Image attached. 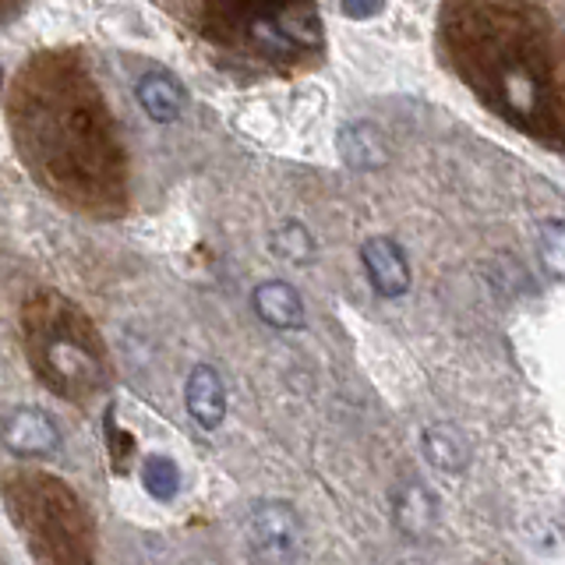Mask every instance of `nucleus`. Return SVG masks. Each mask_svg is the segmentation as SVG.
<instances>
[{"label":"nucleus","instance_id":"nucleus-1","mask_svg":"<svg viewBox=\"0 0 565 565\" xmlns=\"http://www.w3.org/2000/svg\"><path fill=\"white\" fill-rule=\"evenodd\" d=\"M247 552L255 565H300L305 562V520L282 499H265L247 512Z\"/></svg>","mask_w":565,"mask_h":565},{"label":"nucleus","instance_id":"nucleus-2","mask_svg":"<svg viewBox=\"0 0 565 565\" xmlns=\"http://www.w3.org/2000/svg\"><path fill=\"white\" fill-rule=\"evenodd\" d=\"M0 441L18 456H53L61 449V428L35 406H14L0 417Z\"/></svg>","mask_w":565,"mask_h":565},{"label":"nucleus","instance_id":"nucleus-3","mask_svg":"<svg viewBox=\"0 0 565 565\" xmlns=\"http://www.w3.org/2000/svg\"><path fill=\"white\" fill-rule=\"evenodd\" d=\"M361 262L379 297L396 300L411 290V262L393 237H367L361 244Z\"/></svg>","mask_w":565,"mask_h":565},{"label":"nucleus","instance_id":"nucleus-4","mask_svg":"<svg viewBox=\"0 0 565 565\" xmlns=\"http://www.w3.org/2000/svg\"><path fill=\"white\" fill-rule=\"evenodd\" d=\"M184 403H188L191 420L199 424L202 431H216L226 420V406H230L220 371L209 364H194L184 385Z\"/></svg>","mask_w":565,"mask_h":565},{"label":"nucleus","instance_id":"nucleus-5","mask_svg":"<svg viewBox=\"0 0 565 565\" xmlns=\"http://www.w3.org/2000/svg\"><path fill=\"white\" fill-rule=\"evenodd\" d=\"M252 308L265 326L279 332H297L305 329V300H300L297 287L287 279H265L252 294Z\"/></svg>","mask_w":565,"mask_h":565},{"label":"nucleus","instance_id":"nucleus-6","mask_svg":"<svg viewBox=\"0 0 565 565\" xmlns=\"http://www.w3.org/2000/svg\"><path fill=\"white\" fill-rule=\"evenodd\" d=\"M420 449H424V459L441 473H463L473 459L470 438L459 431L456 424H428L420 435Z\"/></svg>","mask_w":565,"mask_h":565},{"label":"nucleus","instance_id":"nucleus-7","mask_svg":"<svg viewBox=\"0 0 565 565\" xmlns=\"http://www.w3.org/2000/svg\"><path fill=\"white\" fill-rule=\"evenodd\" d=\"M138 106L146 110L156 124H173L184 114V88L167 71H149L135 85Z\"/></svg>","mask_w":565,"mask_h":565},{"label":"nucleus","instance_id":"nucleus-8","mask_svg":"<svg viewBox=\"0 0 565 565\" xmlns=\"http://www.w3.org/2000/svg\"><path fill=\"white\" fill-rule=\"evenodd\" d=\"M335 146H340V156L353 170H382L388 163L385 138L375 124H367V120H350L340 131V138H335Z\"/></svg>","mask_w":565,"mask_h":565},{"label":"nucleus","instance_id":"nucleus-9","mask_svg":"<svg viewBox=\"0 0 565 565\" xmlns=\"http://www.w3.org/2000/svg\"><path fill=\"white\" fill-rule=\"evenodd\" d=\"M393 509H396L399 530H403V534H411V537H424L435 526V520H438L435 494L424 488V484H417V481H411V484H406L396 494V505Z\"/></svg>","mask_w":565,"mask_h":565},{"label":"nucleus","instance_id":"nucleus-10","mask_svg":"<svg viewBox=\"0 0 565 565\" xmlns=\"http://www.w3.org/2000/svg\"><path fill=\"white\" fill-rule=\"evenodd\" d=\"M537 258L547 276L565 282V220L537 223Z\"/></svg>","mask_w":565,"mask_h":565},{"label":"nucleus","instance_id":"nucleus-11","mask_svg":"<svg viewBox=\"0 0 565 565\" xmlns=\"http://www.w3.org/2000/svg\"><path fill=\"white\" fill-rule=\"evenodd\" d=\"M141 488H146L156 502H170L181 491V467L170 456H149L141 463Z\"/></svg>","mask_w":565,"mask_h":565},{"label":"nucleus","instance_id":"nucleus-12","mask_svg":"<svg viewBox=\"0 0 565 565\" xmlns=\"http://www.w3.org/2000/svg\"><path fill=\"white\" fill-rule=\"evenodd\" d=\"M273 252L279 258H287L294 265H308L315 258V237L308 234V226L300 223H282L273 234Z\"/></svg>","mask_w":565,"mask_h":565},{"label":"nucleus","instance_id":"nucleus-13","mask_svg":"<svg viewBox=\"0 0 565 565\" xmlns=\"http://www.w3.org/2000/svg\"><path fill=\"white\" fill-rule=\"evenodd\" d=\"M50 353H53L50 364L57 367V371H61V379H67V382H82V379H93V375H96L93 361H88L78 347H71V343H57V347H53Z\"/></svg>","mask_w":565,"mask_h":565},{"label":"nucleus","instance_id":"nucleus-14","mask_svg":"<svg viewBox=\"0 0 565 565\" xmlns=\"http://www.w3.org/2000/svg\"><path fill=\"white\" fill-rule=\"evenodd\" d=\"M340 8L347 18H353V22H367V18L382 14L385 0H340Z\"/></svg>","mask_w":565,"mask_h":565}]
</instances>
